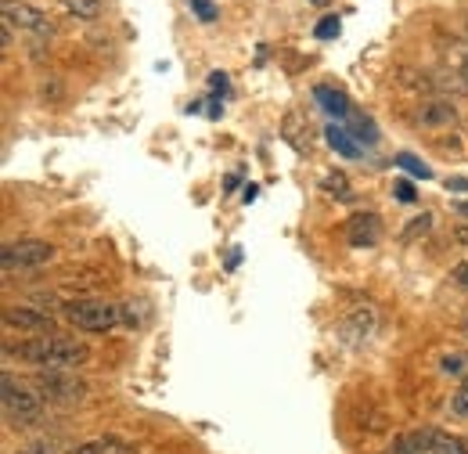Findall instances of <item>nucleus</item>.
<instances>
[{"instance_id": "nucleus-1", "label": "nucleus", "mask_w": 468, "mask_h": 454, "mask_svg": "<svg viewBox=\"0 0 468 454\" xmlns=\"http://www.w3.org/2000/svg\"><path fill=\"white\" fill-rule=\"evenodd\" d=\"M8 354L37 364V368H76L91 357V350L80 343V339H69V336H40V339H30L22 346H4Z\"/></svg>"}, {"instance_id": "nucleus-2", "label": "nucleus", "mask_w": 468, "mask_h": 454, "mask_svg": "<svg viewBox=\"0 0 468 454\" xmlns=\"http://www.w3.org/2000/svg\"><path fill=\"white\" fill-rule=\"evenodd\" d=\"M62 318L80 332H112L123 321V310L101 300H73L62 307Z\"/></svg>"}, {"instance_id": "nucleus-3", "label": "nucleus", "mask_w": 468, "mask_h": 454, "mask_svg": "<svg viewBox=\"0 0 468 454\" xmlns=\"http://www.w3.org/2000/svg\"><path fill=\"white\" fill-rule=\"evenodd\" d=\"M33 389L40 393V400H58V404H73V400H83L87 386L69 375L65 368H48V371H37L33 375Z\"/></svg>"}, {"instance_id": "nucleus-4", "label": "nucleus", "mask_w": 468, "mask_h": 454, "mask_svg": "<svg viewBox=\"0 0 468 454\" xmlns=\"http://www.w3.org/2000/svg\"><path fill=\"white\" fill-rule=\"evenodd\" d=\"M55 257V246L51 242H40V239H19V242H8L4 253H0V264L4 271H26V267H44L51 264Z\"/></svg>"}, {"instance_id": "nucleus-5", "label": "nucleus", "mask_w": 468, "mask_h": 454, "mask_svg": "<svg viewBox=\"0 0 468 454\" xmlns=\"http://www.w3.org/2000/svg\"><path fill=\"white\" fill-rule=\"evenodd\" d=\"M0 12H4V26H12V30L33 33V37H51L55 33V22L48 19V12L26 4V0H4Z\"/></svg>"}, {"instance_id": "nucleus-6", "label": "nucleus", "mask_w": 468, "mask_h": 454, "mask_svg": "<svg viewBox=\"0 0 468 454\" xmlns=\"http://www.w3.org/2000/svg\"><path fill=\"white\" fill-rule=\"evenodd\" d=\"M4 415H8V422H37L40 418V411H44V400H40V393H30V389H22V386H15V379L12 375H4Z\"/></svg>"}, {"instance_id": "nucleus-7", "label": "nucleus", "mask_w": 468, "mask_h": 454, "mask_svg": "<svg viewBox=\"0 0 468 454\" xmlns=\"http://www.w3.org/2000/svg\"><path fill=\"white\" fill-rule=\"evenodd\" d=\"M346 239L353 249H371L382 242V220L375 213H357L350 223H346Z\"/></svg>"}, {"instance_id": "nucleus-8", "label": "nucleus", "mask_w": 468, "mask_h": 454, "mask_svg": "<svg viewBox=\"0 0 468 454\" xmlns=\"http://www.w3.org/2000/svg\"><path fill=\"white\" fill-rule=\"evenodd\" d=\"M4 325L8 328H19V332H51L55 321L48 310H37V307H4Z\"/></svg>"}, {"instance_id": "nucleus-9", "label": "nucleus", "mask_w": 468, "mask_h": 454, "mask_svg": "<svg viewBox=\"0 0 468 454\" xmlns=\"http://www.w3.org/2000/svg\"><path fill=\"white\" fill-rule=\"evenodd\" d=\"M457 119V109L450 101H429L418 109V123L421 127H450Z\"/></svg>"}, {"instance_id": "nucleus-10", "label": "nucleus", "mask_w": 468, "mask_h": 454, "mask_svg": "<svg viewBox=\"0 0 468 454\" xmlns=\"http://www.w3.org/2000/svg\"><path fill=\"white\" fill-rule=\"evenodd\" d=\"M425 432V450L429 454H468L464 450V440L443 432V429H421Z\"/></svg>"}, {"instance_id": "nucleus-11", "label": "nucleus", "mask_w": 468, "mask_h": 454, "mask_svg": "<svg viewBox=\"0 0 468 454\" xmlns=\"http://www.w3.org/2000/svg\"><path fill=\"white\" fill-rule=\"evenodd\" d=\"M314 98H317V101L325 105V112H332L335 119H350V101H346V94H339V91H332V87H317Z\"/></svg>"}, {"instance_id": "nucleus-12", "label": "nucleus", "mask_w": 468, "mask_h": 454, "mask_svg": "<svg viewBox=\"0 0 468 454\" xmlns=\"http://www.w3.org/2000/svg\"><path fill=\"white\" fill-rule=\"evenodd\" d=\"M62 8L80 22H94L101 15V0H62Z\"/></svg>"}, {"instance_id": "nucleus-13", "label": "nucleus", "mask_w": 468, "mask_h": 454, "mask_svg": "<svg viewBox=\"0 0 468 454\" xmlns=\"http://www.w3.org/2000/svg\"><path fill=\"white\" fill-rule=\"evenodd\" d=\"M73 454H137V450L126 447V443H119V440H94V443L76 447Z\"/></svg>"}, {"instance_id": "nucleus-14", "label": "nucleus", "mask_w": 468, "mask_h": 454, "mask_svg": "<svg viewBox=\"0 0 468 454\" xmlns=\"http://www.w3.org/2000/svg\"><path fill=\"white\" fill-rule=\"evenodd\" d=\"M321 191H328V195L339 198V202H350V198H353V188H350L346 173H328V177L321 180Z\"/></svg>"}, {"instance_id": "nucleus-15", "label": "nucleus", "mask_w": 468, "mask_h": 454, "mask_svg": "<svg viewBox=\"0 0 468 454\" xmlns=\"http://www.w3.org/2000/svg\"><path fill=\"white\" fill-rule=\"evenodd\" d=\"M19 454H73V447L62 443V440H37V443L22 447Z\"/></svg>"}, {"instance_id": "nucleus-16", "label": "nucleus", "mask_w": 468, "mask_h": 454, "mask_svg": "<svg viewBox=\"0 0 468 454\" xmlns=\"http://www.w3.org/2000/svg\"><path fill=\"white\" fill-rule=\"evenodd\" d=\"M328 144L339 148L342 155H357V144H350V134L342 127H328Z\"/></svg>"}, {"instance_id": "nucleus-17", "label": "nucleus", "mask_w": 468, "mask_h": 454, "mask_svg": "<svg viewBox=\"0 0 468 454\" xmlns=\"http://www.w3.org/2000/svg\"><path fill=\"white\" fill-rule=\"evenodd\" d=\"M450 73L464 83V91H468V48H457L454 55H450Z\"/></svg>"}, {"instance_id": "nucleus-18", "label": "nucleus", "mask_w": 468, "mask_h": 454, "mask_svg": "<svg viewBox=\"0 0 468 454\" xmlns=\"http://www.w3.org/2000/svg\"><path fill=\"white\" fill-rule=\"evenodd\" d=\"M396 162H400V166H403L407 173H414V177H421V180H429V177H432V170H429V166H425L421 159H414V155H407V152H400V155H396Z\"/></svg>"}, {"instance_id": "nucleus-19", "label": "nucleus", "mask_w": 468, "mask_h": 454, "mask_svg": "<svg viewBox=\"0 0 468 454\" xmlns=\"http://www.w3.org/2000/svg\"><path fill=\"white\" fill-rule=\"evenodd\" d=\"M429 227H432V213H421V216H414V220H411V227L403 231V242H411L414 235H425Z\"/></svg>"}, {"instance_id": "nucleus-20", "label": "nucleus", "mask_w": 468, "mask_h": 454, "mask_svg": "<svg viewBox=\"0 0 468 454\" xmlns=\"http://www.w3.org/2000/svg\"><path fill=\"white\" fill-rule=\"evenodd\" d=\"M191 12H195L202 22H216V8H212V0H191Z\"/></svg>"}, {"instance_id": "nucleus-21", "label": "nucleus", "mask_w": 468, "mask_h": 454, "mask_svg": "<svg viewBox=\"0 0 468 454\" xmlns=\"http://www.w3.org/2000/svg\"><path fill=\"white\" fill-rule=\"evenodd\" d=\"M314 37H317V40H332V37H339V19H332V15L321 19V26L314 30Z\"/></svg>"}, {"instance_id": "nucleus-22", "label": "nucleus", "mask_w": 468, "mask_h": 454, "mask_svg": "<svg viewBox=\"0 0 468 454\" xmlns=\"http://www.w3.org/2000/svg\"><path fill=\"white\" fill-rule=\"evenodd\" d=\"M450 282H457L461 289H468V264H454L450 267Z\"/></svg>"}, {"instance_id": "nucleus-23", "label": "nucleus", "mask_w": 468, "mask_h": 454, "mask_svg": "<svg viewBox=\"0 0 468 454\" xmlns=\"http://www.w3.org/2000/svg\"><path fill=\"white\" fill-rule=\"evenodd\" d=\"M393 191H396V198H400V202H414V198H418V195H414V188H411L407 180H396V188H393Z\"/></svg>"}, {"instance_id": "nucleus-24", "label": "nucleus", "mask_w": 468, "mask_h": 454, "mask_svg": "<svg viewBox=\"0 0 468 454\" xmlns=\"http://www.w3.org/2000/svg\"><path fill=\"white\" fill-rule=\"evenodd\" d=\"M209 83H212V91H216V94H227V76H223V73H212V76H209Z\"/></svg>"}, {"instance_id": "nucleus-25", "label": "nucleus", "mask_w": 468, "mask_h": 454, "mask_svg": "<svg viewBox=\"0 0 468 454\" xmlns=\"http://www.w3.org/2000/svg\"><path fill=\"white\" fill-rule=\"evenodd\" d=\"M443 371H446V375H457V371H461V357H446V361H443Z\"/></svg>"}, {"instance_id": "nucleus-26", "label": "nucleus", "mask_w": 468, "mask_h": 454, "mask_svg": "<svg viewBox=\"0 0 468 454\" xmlns=\"http://www.w3.org/2000/svg\"><path fill=\"white\" fill-rule=\"evenodd\" d=\"M454 239H457L461 246H468V223H457V227H454Z\"/></svg>"}, {"instance_id": "nucleus-27", "label": "nucleus", "mask_w": 468, "mask_h": 454, "mask_svg": "<svg viewBox=\"0 0 468 454\" xmlns=\"http://www.w3.org/2000/svg\"><path fill=\"white\" fill-rule=\"evenodd\" d=\"M0 48H4V51H12V26H4V30H0Z\"/></svg>"}, {"instance_id": "nucleus-28", "label": "nucleus", "mask_w": 468, "mask_h": 454, "mask_svg": "<svg viewBox=\"0 0 468 454\" xmlns=\"http://www.w3.org/2000/svg\"><path fill=\"white\" fill-rule=\"evenodd\" d=\"M446 188H454V191H468V180H464V177H450Z\"/></svg>"}, {"instance_id": "nucleus-29", "label": "nucleus", "mask_w": 468, "mask_h": 454, "mask_svg": "<svg viewBox=\"0 0 468 454\" xmlns=\"http://www.w3.org/2000/svg\"><path fill=\"white\" fill-rule=\"evenodd\" d=\"M256 195H260V188H256V184H249V188H246V195H242V198H246V202H253V198H256Z\"/></svg>"}, {"instance_id": "nucleus-30", "label": "nucleus", "mask_w": 468, "mask_h": 454, "mask_svg": "<svg viewBox=\"0 0 468 454\" xmlns=\"http://www.w3.org/2000/svg\"><path fill=\"white\" fill-rule=\"evenodd\" d=\"M454 209H457V213H461V216H468V202H457V205H454Z\"/></svg>"}, {"instance_id": "nucleus-31", "label": "nucleus", "mask_w": 468, "mask_h": 454, "mask_svg": "<svg viewBox=\"0 0 468 454\" xmlns=\"http://www.w3.org/2000/svg\"><path fill=\"white\" fill-rule=\"evenodd\" d=\"M461 393H464V397H468V379H464V386H461Z\"/></svg>"}, {"instance_id": "nucleus-32", "label": "nucleus", "mask_w": 468, "mask_h": 454, "mask_svg": "<svg viewBox=\"0 0 468 454\" xmlns=\"http://www.w3.org/2000/svg\"><path fill=\"white\" fill-rule=\"evenodd\" d=\"M310 4H328V0H310Z\"/></svg>"}, {"instance_id": "nucleus-33", "label": "nucleus", "mask_w": 468, "mask_h": 454, "mask_svg": "<svg viewBox=\"0 0 468 454\" xmlns=\"http://www.w3.org/2000/svg\"><path fill=\"white\" fill-rule=\"evenodd\" d=\"M464 450H468V436H464Z\"/></svg>"}]
</instances>
